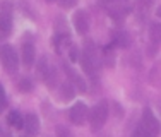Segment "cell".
<instances>
[{
  "label": "cell",
  "instance_id": "cell-1",
  "mask_svg": "<svg viewBox=\"0 0 161 137\" xmlns=\"http://www.w3.org/2000/svg\"><path fill=\"white\" fill-rule=\"evenodd\" d=\"M80 65H82L84 72L89 75H94V72L98 70V57L91 41L86 43V48H84L82 55H80Z\"/></svg>",
  "mask_w": 161,
  "mask_h": 137
},
{
  "label": "cell",
  "instance_id": "cell-2",
  "mask_svg": "<svg viewBox=\"0 0 161 137\" xmlns=\"http://www.w3.org/2000/svg\"><path fill=\"white\" fill-rule=\"evenodd\" d=\"M106 118H108V103H106V101H99L98 105L93 108L91 117H89L91 130H93V132L101 130V127L105 125Z\"/></svg>",
  "mask_w": 161,
  "mask_h": 137
},
{
  "label": "cell",
  "instance_id": "cell-3",
  "mask_svg": "<svg viewBox=\"0 0 161 137\" xmlns=\"http://www.w3.org/2000/svg\"><path fill=\"white\" fill-rule=\"evenodd\" d=\"M141 127L144 129L147 137H158L161 132V125L158 118L154 117V113L151 112V108H144L142 112V120H141Z\"/></svg>",
  "mask_w": 161,
  "mask_h": 137
},
{
  "label": "cell",
  "instance_id": "cell-4",
  "mask_svg": "<svg viewBox=\"0 0 161 137\" xmlns=\"http://www.w3.org/2000/svg\"><path fill=\"white\" fill-rule=\"evenodd\" d=\"M0 60L3 63V68H5L9 74H14L19 67V57L16 50H14L10 45H3L0 47Z\"/></svg>",
  "mask_w": 161,
  "mask_h": 137
},
{
  "label": "cell",
  "instance_id": "cell-5",
  "mask_svg": "<svg viewBox=\"0 0 161 137\" xmlns=\"http://www.w3.org/2000/svg\"><path fill=\"white\" fill-rule=\"evenodd\" d=\"M87 106L84 105V103H75L74 106L70 108V112H69V118H70V122L74 125H82L84 122H86L87 118Z\"/></svg>",
  "mask_w": 161,
  "mask_h": 137
},
{
  "label": "cell",
  "instance_id": "cell-6",
  "mask_svg": "<svg viewBox=\"0 0 161 137\" xmlns=\"http://www.w3.org/2000/svg\"><path fill=\"white\" fill-rule=\"evenodd\" d=\"M72 22H74V28L79 34H86L89 31V19H87V14L84 10H77L72 17Z\"/></svg>",
  "mask_w": 161,
  "mask_h": 137
},
{
  "label": "cell",
  "instance_id": "cell-7",
  "mask_svg": "<svg viewBox=\"0 0 161 137\" xmlns=\"http://www.w3.org/2000/svg\"><path fill=\"white\" fill-rule=\"evenodd\" d=\"M26 130V134L29 137H34L38 135V132H40V120H38L36 115H33V113H29V115H26L24 118V127H22Z\"/></svg>",
  "mask_w": 161,
  "mask_h": 137
},
{
  "label": "cell",
  "instance_id": "cell-8",
  "mask_svg": "<svg viewBox=\"0 0 161 137\" xmlns=\"http://www.w3.org/2000/svg\"><path fill=\"white\" fill-rule=\"evenodd\" d=\"M10 31H12V16H10V12L3 10L0 14V36H9Z\"/></svg>",
  "mask_w": 161,
  "mask_h": 137
},
{
  "label": "cell",
  "instance_id": "cell-9",
  "mask_svg": "<svg viewBox=\"0 0 161 137\" xmlns=\"http://www.w3.org/2000/svg\"><path fill=\"white\" fill-rule=\"evenodd\" d=\"M149 82L154 87H161V58L153 65L151 72H149Z\"/></svg>",
  "mask_w": 161,
  "mask_h": 137
},
{
  "label": "cell",
  "instance_id": "cell-10",
  "mask_svg": "<svg viewBox=\"0 0 161 137\" xmlns=\"http://www.w3.org/2000/svg\"><path fill=\"white\" fill-rule=\"evenodd\" d=\"M34 55H36V52H34V47L31 43H24V45H22V62H24L26 67H31L33 65Z\"/></svg>",
  "mask_w": 161,
  "mask_h": 137
},
{
  "label": "cell",
  "instance_id": "cell-11",
  "mask_svg": "<svg viewBox=\"0 0 161 137\" xmlns=\"http://www.w3.org/2000/svg\"><path fill=\"white\" fill-rule=\"evenodd\" d=\"M113 41H115V45H117V47L127 48V47H130L132 38H130V34L127 31H115L113 33Z\"/></svg>",
  "mask_w": 161,
  "mask_h": 137
},
{
  "label": "cell",
  "instance_id": "cell-12",
  "mask_svg": "<svg viewBox=\"0 0 161 137\" xmlns=\"http://www.w3.org/2000/svg\"><path fill=\"white\" fill-rule=\"evenodd\" d=\"M60 98L64 101H69L74 98V86H72L70 81H65L62 86H60Z\"/></svg>",
  "mask_w": 161,
  "mask_h": 137
},
{
  "label": "cell",
  "instance_id": "cell-13",
  "mask_svg": "<svg viewBox=\"0 0 161 137\" xmlns=\"http://www.w3.org/2000/svg\"><path fill=\"white\" fill-rule=\"evenodd\" d=\"M65 72H67V74L70 75V82H74V84L77 86V89H80V91H86V82H84V79L80 77L79 74H75V72L72 70L70 67H65Z\"/></svg>",
  "mask_w": 161,
  "mask_h": 137
},
{
  "label": "cell",
  "instance_id": "cell-14",
  "mask_svg": "<svg viewBox=\"0 0 161 137\" xmlns=\"http://www.w3.org/2000/svg\"><path fill=\"white\" fill-rule=\"evenodd\" d=\"M7 122H9V125L14 127V129H22L24 127V118H22L17 112H10L9 117H7Z\"/></svg>",
  "mask_w": 161,
  "mask_h": 137
},
{
  "label": "cell",
  "instance_id": "cell-15",
  "mask_svg": "<svg viewBox=\"0 0 161 137\" xmlns=\"http://www.w3.org/2000/svg\"><path fill=\"white\" fill-rule=\"evenodd\" d=\"M50 72H52V68L48 67L47 58L43 57V58H41V62L38 63V75H40V77H43V79H48Z\"/></svg>",
  "mask_w": 161,
  "mask_h": 137
},
{
  "label": "cell",
  "instance_id": "cell-16",
  "mask_svg": "<svg viewBox=\"0 0 161 137\" xmlns=\"http://www.w3.org/2000/svg\"><path fill=\"white\" fill-rule=\"evenodd\" d=\"M151 38L153 41H161V24H153L151 26Z\"/></svg>",
  "mask_w": 161,
  "mask_h": 137
},
{
  "label": "cell",
  "instance_id": "cell-17",
  "mask_svg": "<svg viewBox=\"0 0 161 137\" xmlns=\"http://www.w3.org/2000/svg\"><path fill=\"white\" fill-rule=\"evenodd\" d=\"M55 132H57V137H74V134H72L65 125H58Z\"/></svg>",
  "mask_w": 161,
  "mask_h": 137
},
{
  "label": "cell",
  "instance_id": "cell-18",
  "mask_svg": "<svg viewBox=\"0 0 161 137\" xmlns=\"http://www.w3.org/2000/svg\"><path fill=\"white\" fill-rule=\"evenodd\" d=\"M5 108H7V96H5V89H3V86L0 84V113H2Z\"/></svg>",
  "mask_w": 161,
  "mask_h": 137
},
{
  "label": "cell",
  "instance_id": "cell-19",
  "mask_svg": "<svg viewBox=\"0 0 161 137\" xmlns=\"http://www.w3.org/2000/svg\"><path fill=\"white\" fill-rule=\"evenodd\" d=\"M19 89H21L22 93H26V91H31V89H33L31 81H28V79H21V81H19Z\"/></svg>",
  "mask_w": 161,
  "mask_h": 137
},
{
  "label": "cell",
  "instance_id": "cell-20",
  "mask_svg": "<svg viewBox=\"0 0 161 137\" xmlns=\"http://www.w3.org/2000/svg\"><path fill=\"white\" fill-rule=\"evenodd\" d=\"M132 137H147V135H146L144 129H142V127H141V125H139V127H137L136 130H134V134H132Z\"/></svg>",
  "mask_w": 161,
  "mask_h": 137
},
{
  "label": "cell",
  "instance_id": "cell-21",
  "mask_svg": "<svg viewBox=\"0 0 161 137\" xmlns=\"http://www.w3.org/2000/svg\"><path fill=\"white\" fill-rule=\"evenodd\" d=\"M70 60L72 62L77 60V50H75V48H70Z\"/></svg>",
  "mask_w": 161,
  "mask_h": 137
},
{
  "label": "cell",
  "instance_id": "cell-22",
  "mask_svg": "<svg viewBox=\"0 0 161 137\" xmlns=\"http://www.w3.org/2000/svg\"><path fill=\"white\" fill-rule=\"evenodd\" d=\"M139 2H141V3H142V5H149V3H151V2H153V0H139Z\"/></svg>",
  "mask_w": 161,
  "mask_h": 137
},
{
  "label": "cell",
  "instance_id": "cell-23",
  "mask_svg": "<svg viewBox=\"0 0 161 137\" xmlns=\"http://www.w3.org/2000/svg\"><path fill=\"white\" fill-rule=\"evenodd\" d=\"M156 14H158V16H159V17H161V5H159V7H158V10H156Z\"/></svg>",
  "mask_w": 161,
  "mask_h": 137
},
{
  "label": "cell",
  "instance_id": "cell-24",
  "mask_svg": "<svg viewBox=\"0 0 161 137\" xmlns=\"http://www.w3.org/2000/svg\"><path fill=\"white\" fill-rule=\"evenodd\" d=\"M50 2H53V0H50Z\"/></svg>",
  "mask_w": 161,
  "mask_h": 137
}]
</instances>
